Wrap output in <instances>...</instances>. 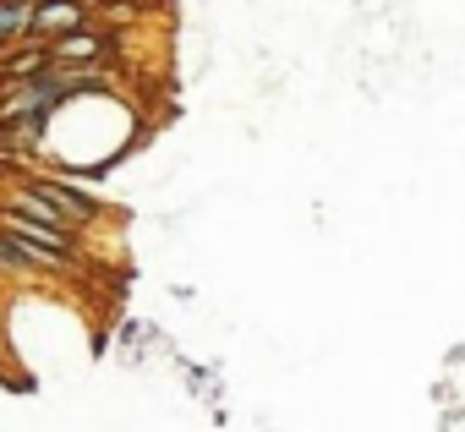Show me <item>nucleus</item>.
Segmentation results:
<instances>
[{"label": "nucleus", "instance_id": "4", "mask_svg": "<svg viewBox=\"0 0 465 432\" xmlns=\"http://www.w3.org/2000/svg\"><path fill=\"white\" fill-rule=\"evenodd\" d=\"M83 6H88V12H94V6H104V12H110V6H121V0H83Z\"/></svg>", "mask_w": 465, "mask_h": 432}, {"label": "nucleus", "instance_id": "1", "mask_svg": "<svg viewBox=\"0 0 465 432\" xmlns=\"http://www.w3.org/2000/svg\"><path fill=\"white\" fill-rule=\"evenodd\" d=\"M17 191H28V197H39L45 208H55L61 213V220L72 225V231H88L94 220H99V202L77 186V181H61V175H45V170H23L17 175Z\"/></svg>", "mask_w": 465, "mask_h": 432}, {"label": "nucleus", "instance_id": "2", "mask_svg": "<svg viewBox=\"0 0 465 432\" xmlns=\"http://www.w3.org/2000/svg\"><path fill=\"white\" fill-rule=\"evenodd\" d=\"M88 23H94V12L83 6V0H50V6H34V28H28V39L55 44V39H66V34H83Z\"/></svg>", "mask_w": 465, "mask_h": 432}, {"label": "nucleus", "instance_id": "3", "mask_svg": "<svg viewBox=\"0 0 465 432\" xmlns=\"http://www.w3.org/2000/svg\"><path fill=\"white\" fill-rule=\"evenodd\" d=\"M34 28V6H23V0H0V44H23Z\"/></svg>", "mask_w": 465, "mask_h": 432}, {"label": "nucleus", "instance_id": "5", "mask_svg": "<svg viewBox=\"0 0 465 432\" xmlns=\"http://www.w3.org/2000/svg\"><path fill=\"white\" fill-rule=\"evenodd\" d=\"M23 6H50V0H23Z\"/></svg>", "mask_w": 465, "mask_h": 432}]
</instances>
